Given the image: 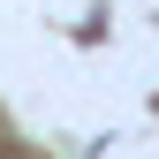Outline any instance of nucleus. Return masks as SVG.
Returning <instances> with one entry per match:
<instances>
[{
  "label": "nucleus",
  "instance_id": "1",
  "mask_svg": "<svg viewBox=\"0 0 159 159\" xmlns=\"http://www.w3.org/2000/svg\"><path fill=\"white\" fill-rule=\"evenodd\" d=\"M0 159H46V152H30V144H8V152H0Z\"/></svg>",
  "mask_w": 159,
  "mask_h": 159
},
{
  "label": "nucleus",
  "instance_id": "2",
  "mask_svg": "<svg viewBox=\"0 0 159 159\" xmlns=\"http://www.w3.org/2000/svg\"><path fill=\"white\" fill-rule=\"evenodd\" d=\"M8 144H15V129H8V121H0V152H8Z\"/></svg>",
  "mask_w": 159,
  "mask_h": 159
}]
</instances>
